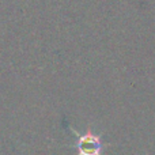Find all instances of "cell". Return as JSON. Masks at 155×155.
Listing matches in <instances>:
<instances>
[{
    "label": "cell",
    "mask_w": 155,
    "mask_h": 155,
    "mask_svg": "<svg viewBox=\"0 0 155 155\" xmlns=\"http://www.w3.org/2000/svg\"><path fill=\"white\" fill-rule=\"evenodd\" d=\"M76 135V148L78 155H102L104 143L101 140V136L93 134L91 128H87V132L84 135L78 134L74 128H70Z\"/></svg>",
    "instance_id": "obj_1"
}]
</instances>
